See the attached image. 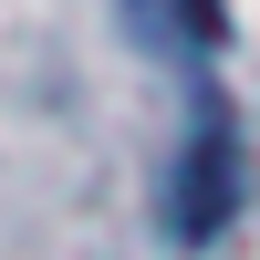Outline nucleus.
<instances>
[{
  "label": "nucleus",
  "instance_id": "obj_2",
  "mask_svg": "<svg viewBox=\"0 0 260 260\" xmlns=\"http://www.w3.org/2000/svg\"><path fill=\"white\" fill-rule=\"evenodd\" d=\"M187 42H219V0H187Z\"/></svg>",
  "mask_w": 260,
  "mask_h": 260
},
{
  "label": "nucleus",
  "instance_id": "obj_1",
  "mask_svg": "<svg viewBox=\"0 0 260 260\" xmlns=\"http://www.w3.org/2000/svg\"><path fill=\"white\" fill-rule=\"evenodd\" d=\"M229 219H240V125H229V104H208V115H198V136H187V156H177L167 229L198 250V240H219Z\"/></svg>",
  "mask_w": 260,
  "mask_h": 260
}]
</instances>
